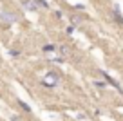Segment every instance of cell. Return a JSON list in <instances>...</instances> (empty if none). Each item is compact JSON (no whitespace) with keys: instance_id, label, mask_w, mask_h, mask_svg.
Masks as SVG:
<instances>
[{"instance_id":"cell-5","label":"cell","mask_w":123,"mask_h":121,"mask_svg":"<svg viewBox=\"0 0 123 121\" xmlns=\"http://www.w3.org/2000/svg\"><path fill=\"white\" fill-rule=\"evenodd\" d=\"M33 2H35L36 7H42V9H47V7H49V4H47L45 0H33Z\"/></svg>"},{"instance_id":"cell-4","label":"cell","mask_w":123,"mask_h":121,"mask_svg":"<svg viewBox=\"0 0 123 121\" xmlns=\"http://www.w3.org/2000/svg\"><path fill=\"white\" fill-rule=\"evenodd\" d=\"M112 15H114L116 22H118V24H121V25H123V16H121V13L118 11V7H114V9H112Z\"/></svg>"},{"instance_id":"cell-2","label":"cell","mask_w":123,"mask_h":121,"mask_svg":"<svg viewBox=\"0 0 123 121\" xmlns=\"http://www.w3.org/2000/svg\"><path fill=\"white\" fill-rule=\"evenodd\" d=\"M0 18L2 20H6V22H16V15H13V13H9V11H4V9H0Z\"/></svg>"},{"instance_id":"cell-6","label":"cell","mask_w":123,"mask_h":121,"mask_svg":"<svg viewBox=\"0 0 123 121\" xmlns=\"http://www.w3.org/2000/svg\"><path fill=\"white\" fill-rule=\"evenodd\" d=\"M43 51H45V53H53V51H56V47H54L53 43H47V45H43Z\"/></svg>"},{"instance_id":"cell-7","label":"cell","mask_w":123,"mask_h":121,"mask_svg":"<svg viewBox=\"0 0 123 121\" xmlns=\"http://www.w3.org/2000/svg\"><path fill=\"white\" fill-rule=\"evenodd\" d=\"M18 105H20V107H22V109H24V110H25V112H31V107H29V105H27V103H24V101H18Z\"/></svg>"},{"instance_id":"cell-1","label":"cell","mask_w":123,"mask_h":121,"mask_svg":"<svg viewBox=\"0 0 123 121\" xmlns=\"http://www.w3.org/2000/svg\"><path fill=\"white\" fill-rule=\"evenodd\" d=\"M45 78L47 79H43V85H47V87H56V85L60 83V76H58L56 72H49Z\"/></svg>"},{"instance_id":"cell-3","label":"cell","mask_w":123,"mask_h":121,"mask_svg":"<svg viewBox=\"0 0 123 121\" xmlns=\"http://www.w3.org/2000/svg\"><path fill=\"white\" fill-rule=\"evenodd\" d=\"M24 7L27 9V11H36V6H35V2H33V0H24Z\"/></svg>"},{"instance_id":"cell-8","label":"cell","mask_w":123,"mask_h":121,"mask_svg":"<svg viewBox=\"0 0 123 121\" xmlns=\"http://www.w3.org/2000/svg\"><path fill=\"white\" fill-rule=\"evenodd\" d=\"M71 20H73V24H74V25H78V24L81 22V18H78V16H73Z\"/></svg>"}]
</instances>
